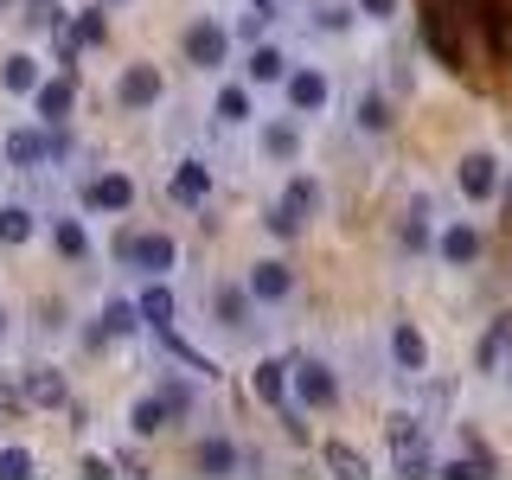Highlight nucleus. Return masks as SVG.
I'll return each mask as SVG.
<instances>
[{
  "label": "nucleus",
  "mask_w": 512,
  "mask_h": 480,
  "mask_svg": "<svg viewBox=\"0 0 512 480\" xmlns=\"http://www.w3.org/2000/svg\"><path fill=\"white\" fill-rule=\"evenodd\" d=\"M116 256L128 269H141V276H167L173 269V237H116Z\"/></svg>",
  "instance_id": "nucleus-1"
},
{
  "label": "nucleus",
  "mask_w": 512,
  "mask_h": 480,
  "mask_svg": "<svg viewBox=\"0 0 512 480\" xmlns=\"http://www.w3.org/2000/svg\"><path fill=\"white\" fill-rule=\"evenodd\" d=\"M186 58L199 64V71H218L224 58H231V32H224L218 20H205V26H192L186 32Z\"/></svg>",
  "instance_id": "nucleus-2"
},
{
  "label": "nucleus",
  "mask_w": 512,
  "mask_h": 480,
  "mask_svg": "<svg viewBox=\"0 0 512 480\" xmlns=\"http://www.w3.org/2000/svg\"><path fill=\"white\" fill-rule=\"evenodd\" d=\"M295 397L308 410H333V404H340V384H333V372L320 359H308V365H295Z\"/></svg>",
  "instance_id": "nucleus-3"
},
{
  "label": "nucleus",
  "mask_w": 512,
  "mask_h": 480,
  "mask_svg": "<svg viewBox=\"0 0 512 480\" xmlns=\"http://www.w3.org/2000/svg\"><path fill=\"white\" fill-rule=\"evenodd\" d=\"M160 90H167L160 64H128V71H122V84H116V103H122V109H148Z\"/></svg>",
  "instance_id": "nucleus-4"
},
{
  "label": "nucleus",
  "mask_w": 512,
  "mask_h": 480,
  "mask_svg": "<svg viewBox=\"0 0 512 480\" xmlns=\"http://www.w3.org/2000/svg\"><path fill=\"white\" fill-rule=\"evenodd\" d=\"M391 448L404 474H429V442L416 436V416H391Z\"/></svg>",
  "instance_id": "nucleus-5"
},
{
  "label": "nucleus",
  "mask_w": 512,
  "mask_h": 480,
  "mask_svg": "<svg viewBox=\"0 0 512 480\" xmlns=\"http://www.w3.org/2000/svg\"><path fill=\"white\" fill-rule=\"evenodd\" d=\"M327 96H333L327 71H288V109H295V116H314V109H327Z\"/></svg>",
  "instance_id": "nucleus-6"
},
{
  "label": "nucleus",
  "mask_w": 512,
  "mask_h": 480,
  "mask_svg": "<svg viewBox=\"0 0 512 480\" xmlns=\"http://www.w3.org/2000/svg\"><path fill=\"white\" fill-rule=\"evenodd\" d=\"M461 192H468V199H493V192H500V160H493V154H468V160H461Z\"/></svg>",
  "instance_id": "nucleus-7"
},
{
  "label": "nucleus",
  "mask_w": 512,
  "mask_h": 480,
  "mask_svg": "<svg viewBox=\"0 0 512 480\" xmlns=\"http://www.w3.org/2000/svg\"><path fill=\"white\" fill-rule=\"evenodd\" d=\"M391 359H397V372H410V378L429 365V340L410 327V320H404V327H391Z\"/></svg>",
  "instance_id": "nucleus-8"
},
{
  "label": "nucleus",
  "mask_w": 512,
  "mask_h": 480,
  "mask_svg": "<svg viewBox=\"0 0 512 480\" xmlns=\"http://www.w3.org/2000/svg\"><path fill=\"white\" fill-rule=\"evenodd\" d=\"M90 205H96V212H128V205H135V180H128V173H103V180H90Z\"/></svg>",
  "instance_id": "nucleus-9"
},
{
  "label": "nucleus",
  "mask_w": 512,
  "mask_h": 480,
  "mask_svg": "<svg viewBox=\"0 0 512 480\" xmlns=\"http://www.w3.org/2000/svg\"><path fill=\"white\" fill-rule=\"evenodd\" d=\"M26 397L39 410H64V372H58V365H32V372H26Z\"/></svg>",
  "instance_id": "nucleus-10"
},
{
  "label": "nucleus",
  "mask_w": 512,
  "mask_h": 480,
  "mask_svg": "<svg viewBox=\"0 0 512 480\" xmlns=\"http://www.w3.org/2000/svg\"><path fill=\"white\" fill-rule=\"evenodd\" d=\"M442 263H455V269L480 263V231H474V224H448V231H442Z\"/></svg>",
  "instance_id": "nucleus-11"
},
{
  "label": "nucleus",
  "mask_w": 512,
  "mask_h": 480,
  "mask_svg": "<svg viewBox=\"0 0 512 480\" xmlns=\"http://www.w3.org/2000/svg\"><path fill=\"white\" fill-rule=\"evenodd\" d=\"M45 154H52V135H39V128H13V135H7V160H13V167H39Z\"/></svg>",
  "instance_id": "nucleus-12"
},
{
  "label": "nucleus",
  "mask_w": 512,
  "mask_h": 480,
  "mask_svg": "<svg viewBox=\"0 0 512 480\" xmlns=\"http://www.w3.org/2000/svg\"><path fill=\"white\" fill-rule=\"evenodd\" d=\"M250 84H288V52L282 45H256L250 52Z\"/></svg>",
  "instance_id": "nucleus-13"
},
{
  "label": "nucleus",
  "mask_w": 512,
  "mask_h": 480,
  "mask_svg": "<svg viewBox=\"0 0 512 480\" xmlns=\"http://www.w3.org/2000/svg\"><path fill=\"white\" fill-rule=\"evenodd\" d=\"M173 192H180L186 205H199L205 192H212V167H205V160H180V173H173Z\"/></svg>",
  "instance_id": "nucleus-14"
},
{
  "label": "nucleus",
  "mask_w": 512,
  "mask_h": 480,
  "mask_svg": "<svg viewBox=\"0 0 512 480\" xmlns=\"http://www.w3.org/2000/svg\"><path fill=\"white\" fill-rule=\"evenodd\" d=\"M250 295L256 301H282L288 295V263H256L250 269Z\"/></svg>",
  "instance_id": "nucleus-15"
},
{
  "label": "nucleus",
  "mask_w": 512,
  "mask_h": 480,
  "mask_svg": "<svg viewBox=\"0 0 512 480\" xmlns=\"http://www.w3.org/2000/svg\"><path fill=\"white\" fill-rule=\"evenodd\" d=\"M288 212H295V218H314L320 212V205H327V192H320V180H308V173H301V180H288Z\"/></svg>",
  "instance_id": "nucleus-16"
},
{
  "label": "nucleus",
  "mask_w": 512,
  "mask_h": 480,
  "mask_svg": "<svg viewBox=\"0 0 512 480\" xmlns=\"http://www.w3.org/2000/svg\"><path fill=\"white\" fill-rule=\"evenodd\" d=\"M250 384H256V397H263V404H282V391H288V365H282V359H263Z\"/></svg>",
  "instance_id": "nucleus-17"
},
{
  "label": "nucleus",
  "mask_w": 512,
  "mask_h": 480,
  "mask_svg": "<svg viewBox=\"0 0 512 480\" xmlns=\"http://www.w3.org/2000/svg\"><path fill=\"white\" fill-rule=\"evenodd\" d=\"M141 314H148L154 327L167 333V327H173V314H180V301H173V288H160V282H154L148 295H141Z\"/></svg>",
  "instance_id": "nucleus-18"
},
{
  "label": "nucleus",
  "mask_w": 512,
  "mask_h": 480,
  "mask_svg": "<svg viewBox=\"0 0 512 480\" xmlns=\"http://www.w3.org/2000/svg\"><path fill=\"white\" fill-rule=\"evenodd\" d=\"M64 116H71V84L64 77L58 84H39V122H64Z\"/></svg>",
  "instance_id": "nucleus-19"
},
{
  "label": "nucleus",
  "mask_w": 512,
  "mask_h": 480,
  "mask_svg": "<svg viewBox=\"0 0 512 480\" xmlns=\"http://www.w3.org/2000/svg\"><path fill=\"white\" fill-rule=\"evenodd\" d=\"M0 84H7L13 96L39 90V64H32V58H7V64H0Z\"/></svg>",
  "instance_id": "nucleus-20"
},
{
  "label": "nucleus",
  "mask_w": 512,
  "mask_h": 480,
  "mask_svg": "<svg viewBox=\"0 0 512 480\" xmlns=\"http://www.w3.org/2000/svg\"><path fill=\"white\" fill-rule=\"evenodd\" d=\"M506 346H512V314H500V320H493V333H487V340H480V365H487V372H493V365L506 359Z\"/></svg>",
  "instance_id": "nucleus-21"
},
{
  "label": "nucleus",
  "mask_w": 512,
  "mask_h": 480,
  "mask_svg": "<svg viewBox=\"0 0 512 480\" xmlns=\"http://www.w3.org/2000/svg\"><path fill=\"white\" fill-rule=\"evenodd\" d=\"M32 237V212L26 205H0V244H26Z\"/></svg>",
  "instance_id": "nucleus-22"
},
{
  "label": "nucleus",
  "mask_w": 512,
  "mask_h": 480,
  "mask_svg": "<svg viewBox=\"0 0 512 480\" xmlns=\"http://www.w3.org/2000/svg\"><path fill=\"white\" fill-rule=\"evenodd\" d=\"M212 314L224 320V327H250V308H244V295H237V288H212Z\"/></svg>",
  "instance_id": "nucleus-23"
},
{
  "label": "nucleus",
  "mask_w": 512,
  "mask_h": 480,
  "mask_svg": "<svg viewBox=\"0 0 512 480\" xmlns=\"http://www.w3.org/2000/svg\"><path fill=\"white\" fill-rule=\"evenodd\" d=\"M167 404H160V397H141L135 404V436H160V429H167Z\"/></svg>",
  "instance_id": "nucleus-24"
},
{
  "label": "nucleus",
  "mask_w": 512,
  "mask_h": 480,
  "mask_svg": "<svg viewBox=\"0 0 512 480\" xmlns=\"http://www.w3.org/2000/svg\"><path fill=\"white\" fill-rule=\"evenodd\" d=\"M359 128L365 135H384V128H391V103H384V96H359Z\"/></svg>",
  "instance_id": "nucleus-25"
},
{
  "label": "nucleus",
  "mask_w": 512,
  "mask_h": 480,
  "mask_svg": "<svg viewBox=\"0 0 512 480\" xmlns=\"http://www.w3.org/2000/svg\"><path fill=\"white\" fill-rule=\"evenodd\" d=\"M52 244H58V256H84V250H90V237H84V224H77V218H58Z\"/></svg>",
  "instance_id": "nucleus-26"
},
{
  "label": "nucleus",
  "mask_w": 512,
  "mask_h": 480,
  "mask_svg": "<svg viewBox=\"0 0 512 480\" xmlns=\"http://www.w3.org/2000/svg\"><path fill=\"white\" fill-rule=\"evenodd\" d=\"M320 461H327V468H333V474H365V461H359V455H352V448H346V442H327V448H320Z\"/></svg>",
  "instance_id": "nucleus-27"
},
{
  "label": "nucleus",
  "mask_w": 512,
  "mask_h": 480,
  "mask_svg": "<svg viewBox=\"0 0 512 480\" xmlns=\"http://www.w3.org/2000/svg\"><path fill=\"white\" fill-rule=\"evenodd\" d=\"M135 314H141V308H128V301H109V308H103V333H135V327H141Z\"/></svg>",
  "instance_id": "nucleus-28"
},
{
  "label": "nucleus",
  "mask_w": 512,
  "mask_h": 480,
  "mask_svg": "<svg viewBox=\"0 0 512 480\" xmlns=\"http://www.w3.org/2000/svg\"><path fill=\"white\" fill-rule=\"evenodd\" d=\"M263 154H276V160L295 154V122H276V128H269V135H263Z\"/></svg>",
  "instance_id": "nucleus-29"
},
{
  "label": "nucleus",
  "mask_w": 512,
  "mask_h": 480,
  "mask_svg": "<svg viewBox=\"0 0 512 480\" xmlns=\"http://www.w3.org/2000/svg\"><path fill=\"white\" fill-rule=\"evenodd\" d=\"M218 116H224V122H244V116H250V96H244V90H218Z\"/></svg>",
  "instance_id": "nucleus-30"
},
{
  "label": "nucleus",
  "mask_w": 512,
  "mask_h": 480,
  "mask_svg": "<svg viewBox=\"0 0 512 480\" xmlns=\"http://www.w3.org/2000/svg\"><path fill=\"white\" fill-rule=\"evenodd\" d=\"M199 461L224 474V468H237V448H231V442H205V448H199Z\"/></svg>",
  "instance_id": "nucleus-31"
},
{
  "label": "nucleus",
  "mask_w": 512,
  "mask_h": 480,
  "mask_svg": "<svg viewBox=\"0 0 512 480\" xmlns=\"http://www.w3.org/2000/svg\"><path fill=\"white\" fill-rule=\"evenodd\" d=\"M20 474H32V455L26 448H0V480H20Z\"/></svg>",
  "instance_id": "nucleus-32"
},
{
  "label": "nucleus",
  "mask_w": 512,
  "mask_h": 480,
  "mask_svg": "<svg viewBox=\"0 0 512 480\" xmlns=\"http://www.w3.org/2000/svg\"><path fill=\"white\" fill-rule=\"evenodd\" d=\"M103 13H84V20H77V39H84V45H103Z\"/></svg>",
  "instance_id": "nucleus-33"
},
{
  "label": "nucleus",
  "mask_w": 512,
  "mask_h": 480,
  "mask_svg": "<svg viewBox=\"0 0 512 480\" xmlns=\"http://www.w3.org/2000/svg\"><path fill=\"white\" fill-rule=\"evenodd\" d=\"M391 7H397V0H359V13H372V20H384Z\"/></svg>",
  "instance_id": "nucleus-34"
},
{
  "label": "nucleus",
  "mask_w": 512,
  "mask_h": 480,
  "mask_svg": "<svg viewBox=\"0 0 512 480\" xmlns=\"http://www.w3.org/2000/svg\"><path fill=\"white\" fill-rule=\"evenodd\" d=\"M0 333H7V314H0Z\"/></svg>",
  "instance_id": "nucleus-35"
},
{
  "label": "nucleus",
  "mask_w": 512,
  "mask_h": 480,
  "mask_svg": "<svg viewBox=\"0 0 512 480\" xmlns=\"http://www.w3.org/2000/svg\"><path fill=\"white\" fill-rule=\"evenodd\" d=\"M7 7H13V0H0V13H7Z\"/></svg>",
  "instance_id": "nucleus-36"
}]
</instances>
